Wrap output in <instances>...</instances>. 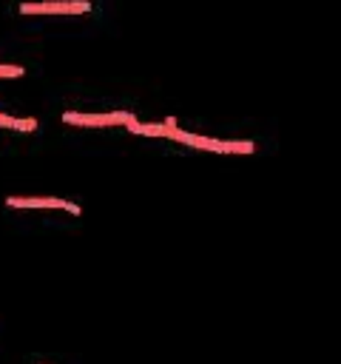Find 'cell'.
I'll use <instances>...</instances> for the list:
<instances>
[{"label": "cell", "instance_id": "obj_1", "mask_svg": "<svg viewBox=\"0 0 341 364\" xmlns=\"http://www.w3.org/2000/svg\"><path fill=\"white\" fill-rule=\"evenodd\" d=\"M88 0H48V3H20L23 14H82L88 11Z\"/></svg>", "mask_w": 341, "mask_h": 364}, {"label": "cell", "instance_id": "obj_2", "mask_svg": "<svg viewBox=\"0 0 341 364\" xmlns=\"http://www.w3.org/2000/svg\"><path fill=\"white\" fill-rule=\"evenodd\" d=\"M136 117L128 111H114V114H77V111H65L63 122L68 125H131Z\"/></svg>", "mask_w": 341, "mask_h": 364}, {"label": "cell", "instance_id": "obj_3", "mask_svg": "<svg viewBox=\"0 0 341 364\" xmlns=\"http://www.w3.org/2000/svg\"><path fill=\"white\" fill-rule=\"evenodd\" d=\"M9 208H60V210H68V213H80V205L68 202V199H57V196H9L6 199Z\"/></svg>", "mask_w": 341, "mask_h": 364}, {"label": "cell", "instance_id": "obj_4", "mask_svg": "<svg viewBox=\"0 0 341 364\" xmlns=\"http://www.w3.org/2000/svg\"><path fill=\"white\" fill-rule=\"evenodd\" d=\"M0 125L3 128H14V131H34L37 128V119H31V117L17 119V117H9V114H0Z\"/></svg>", "mask_w": 341, "mask_h": 364}, {"label": "cell", "instance_id": "obj_5", "mask_svg": "<svg viewBox=\"0 0 341 364\" xmlns=\"http://www.w3.org/2000/svg\"><path fill=\"white\" fill-rule=\"evenodd\" d=\"M23 65H0V77H20Z\"/></svg>", "mask_w": 341, "mask_h": 364}]
</instances>
